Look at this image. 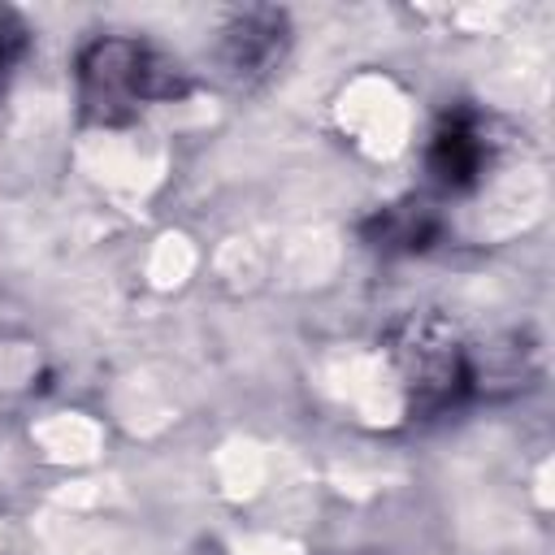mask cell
<instances>
[{"mask_svg": "<svg viewBox=\"0 0 555 555\" xmlns=\"http://www.w3.org/2000/svg\"><path fill=\"white\" fill-rule=\"evenodd\" d=\"M78 82H82V108L108 126L134 117L143 104L173 100L186 91V74L178 61L160 56L139 39H117V35L82 48Z\"/></svg>", "mask_w": 555, "mask_h": 555, "instance_id": "1", "label": "cell"}, {"mask_svg": "<svg viewBox=\"0 0 555 555\" xmlns=\"http://www.w3.org/2000/svg\"><path fill=\"white\" fill-rule=\"evenodd\" d=\"M390 356H395V369L421 412L451 408L473 382V369H468V356H464L455 330L438 317L399 321L390 334Z\"/></svg>", "mask_w": 555, "mask_h": 555, "instance_id": "2", "label": "cell"}, {"mask_svg": "<svg viewBox=\"0 0 555 555\" xmlns=\"http://www.w3.org/2000/svg\"><path fill=\"white\" fill-rule=\"evenodd\" d=\"M286 48V17L273 9H247L225 26L221 61L234 78H260L282 61Z\"/></svg>", "mask_w": 555, "mask_h": 555, "instance_id": "3", "label": "cell"}, {"mask_svg": "<svg viewBox=\"0 0 555 555\" xmlns=\"http://www.w3.org/2000/svg\"><path fill=\"white\" fill-rule=\"evenodd\" d=\"M481 160H486V139L477 130L473 117H447L429 143V169L442 186L460 191V186H473L477 173H481Z\"/></svg>", "mask_w": 555, "mask_h": 555, "instance_id": "4", "label": "cell"}, {"mask_svg": "<svg viewBox=\"0 0 555 555\" xmlns=\"http://www.w3.org/2000/svg\"><path fill=\"white\" fill-rule=\"evenodd\" d=\"M377 225V243L382 247H425L438 230L434 212L421 208V204H395V208H382V217L373 221Z\"/></svg>", "mask_w": 555, "mask_h": 555, "instance_id": "5", "label": "cell"}, {"mask_svg": "<svg viewBox=\"0 0 555 555\" xmlns=\"http://www.w3.org/2000/svg\"><path fill=\"white\" fill-rule=\"evenodd\" d=\"M13 48H17V30H4V17H0V69L9 65Z\"/></svg>", "mask_w": 555, "mask_h": 555, "instance_id": "6", "label": "cell"}]
</instances>
